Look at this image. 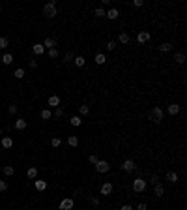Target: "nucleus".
Returning a JSON list of instances; mask_svg holds the SVG:
<instances>
[{
    "instance_id": "1",
    "label": "nucleus",
    "mask_w": 187,
    "mask_h": 210,
    "mask_svg": "<svg viewBox=\"0 0 187 210\" xmlns=\"http://www.w3.org/2000/svg\"><path fill=\"white\" fill-rule=\"evenodd\" d=\"M150 120L153 122V124H161L163 120V109L161 107H153L152 113H150Z\"/></svg>"
},
{
    "instance_id": "2",
    "label": "nucleus",
    "mask_w": 187,
    "mask_h": 210,
    "mask_svg": "<svg viewBox=\"0 0 187 210\" xmlns=\"http://www.w3.org/2000/svg\"><path fill=\"white\" fill-rule=\"evenodd\" d=\"M56 2H49V4H45V6H43V15H45V17H54V15H56Z\"/></svg>"
},
{
    "instance_id": "3",
    "label": "nucleus",
    "mask_w": 187,
    "mask_h": 210,
    "mask_svg": "<svg viewBox=\"0 0 187 210\" xmlns=\"http://www.w3.org/2000/svg\"><path fill=\"white\" fill-rule=\"evenodd\" d=\"M144 189H146V180H144V178H140V176L135 178V180H133V191L142 193Z\"/></svg>"
},
{
    "instance_id": "4",
    "label": "nucleus",
    "mask_w": 187,
    "mask_h": 210,
    "mask_svg": "<svg viewBox=\"0 0 187 210\" xmlns=\"http://www.w3.org/2000/svg\"><path fill=\"white\" fill-rule=\"evenodd\" d=\"M150 39H152V36H150V32H148V30H140V32H138V36H137V41L140 43V45L148 43Z\"/></svg>"
},
{
    "instance_id": "5",
    "label": "nucleus",
    "mask_w": 187,
    "mask_h": 210,
    "mask_svg": "<svg viewBox=\"0 0 187 210\" xmlns=\"http://www.w3.org/2000/svg\"><path fill=\"white\" fill-rule=\"evenodd\" d=\"M109 169H110L109 161H105V160H97V163H95V171H97V173H107Z\"/></svg>"
},
{
    "instance_id": "6",
    "label": "nucleus",
    "mask_w": 187,
    "mask_h": 210,
    "mask_svg": "<svg viewBox=\"0 0 187 210\" xmlns=\"http://www.w3.org/2000/svg\"><path fill=\"white\" fill-rule=\"evenodd\" d=\"M73 207H75V201L71 197H66V199L60 201V210H71Z\"/></svg>"
},
{
    "instance_id": "7",
    "label": "nucleus",
    "mask_w": 187,
    "mask_h": 210,
    "mask_svg": "<svg viewBox=\"0 0 187 210\" xmlns=\"http://www.w3.org/2000/svg\"><path fill=\"white\" fill-rule=\"evenodd\" d=\"M122 169H124L125 173H133L135 171V161L133 160H125L124 163H122Z\"/></svg>"
},
{
    "instance_id": "8",
    "label": "nucleus",
    "mask_w": 187,
    "mask_h": 210,
    "mask_svg": "<svg viewBox=\"0 0 187 210\" xmlns=\"http://www.w3.org/2000/svg\"><path fill=\"white\" fill-rule=\"evenodd\" d=\"M112 189H114V186L110 184V182H105V184L101 186V195H110Z\"/></svg>"
},
{
    "instance_id": "9",
    "label": "nucleus",
    "mask_w": 187,
    "mask_h": 210,
    "mask_svg": "<svg viewBox=\"0 0 187 210\" xmlns=\"http://www.w3.org/2000/svg\"><path fill=\"white\" fill-rule=\"evenodd\" d=\"M43 47H45V49H54V47H56V39L54 38H47L45 41H43Z\"/></svg>"
},
{
    "instance_id": "10",
    "label": "nucleus",
    "mask_w": 187,
    "mask_h": 210,
    "mask_svg": "<svg viewBox=\"0 0 187 210\" xmlns=\"http://www.w3.org/2000/svg\"><path fill=\"white\" fill-rule=\"evenodd\" d=\"M118 15H120V13H118V10H116V8H112V10H109V11H107V15H105V17H109L110 21H114V19H118Z\"/></svg>"
},
{
    "instance_id": "11",
    "label": "nucleus",
    "mask_w": 187,
    "mask_h": 210,
    "mask_svg": "<svg viewBox=\"0 0 187 210\" xmlns=\"http://www.w3.org/2000/svg\"><path fill=\"white\" fill-rule=\"evenodd\" d=\"M34 186H36V189H38V191H43V189H47V182H45V180H36V182H34Z\"/></svg>"
},
{
    "instance_id": "12",
    "label": "nucleus",
    "mask_w": 187,
    "mask_h": 210,
    "mask_svg": "<svg viewBox=\"0 0 187 210\" xmlns=\"http://www.w3.org/2000/svg\"><path fill=\"white\" fill-rule=\"evenodd\" d=\"M178 113H180V105H178V103H170L169 105V114H172V116H174V114H178Z\"/></svg>"
},
{
    "instance_id": "13",
    "label": "nucleus",
    "mask_w": 187,
    "mask_h": 210,
    "mask_svg": "<svg viewBox=\"0 0 187 210\" xmlns=\"http://www.w3.org/2000/svg\"><path fill=\"white\" fill-rule=\"evenodd\" d=\"M32 51H34V54H43L45 53V47H43L41 43H36V45L32 47Z\"/></svg>"
},
{
    "instance_id": "14",
    "label": "nucleus",
    "mask_w": 187,
    "mask_h": 210,
    "mask_svg": "<svg viewBox=\"0 0 187 210\" xmlns=\"http://www.w3.org/2000/svg\"><path fill=\"white\" fill-rule=\"evenodd\" d=\"M13 146V139L11 137H4L2 139V148H11Z\"/></svg>"
},
{
    "instance_id": "15",
    "label": "nucleus",
    "mask_w": 187,
    "mask_h": 210,
    "mask_svg": "<svg viewBox=\"0 0 187 210\" xmlns=\"http://www.w3.org/2000/svg\"><path fill=\"white\" fill-rule=\"evenodd\" d=\"M49 105L51 107H58V105H60V98H58V96H51L49 98Z\"/></svg>"
},
{
    "instance_id": "16",
    "label": "nucleus",
    "mask_w": 187,
    "mask_h": 210,
    "mask_svg": "<svg viewBox=\"0 0 187 210\" xmlns=\"http://www.w3.org/2000/svg\"><path fill=\"white\" fill-rule=\"evenodd\" d=\"M15 128L17 129H26V120L25 118H19V120L15 122Z\"/></svg>"
},
{
    "instance_id": "17",
    "label": "nucleus",
    "mask_w": 187,
    "mask_h": 210,
    "mask_svg": "<svg viewBox=\"0 0 187 210\" xmlns=\"http://www.w3.org/2000/svg\"><path fill=\"white\" fill-rule=\"evenodd\" d=\"M75 66H79V68H82V66H84L86 64V58L84 56H75Z\"/></svg>"
},
{
    "instance_id": "18",
    "label": "nucleus",
    "mask_w": 187,
    "mask_h": 210,
    "mask_svg": "<svg viewBox=\"0 0 187 210\" xmlns=\"http://www.w3.org/2000/svg\"><path fill=\"white\" fill-rule=\"evenodd\" d=\"M95 62H97V64H105V62H107V56L103 53H97V54H95Z\"/></svg>"
},
{
    "instance_id": "19",
    "label": "nucleus",
    "mask_w": 187,
    "mask_h": 210,
    "mask_svg": "<svg viewBox=\"0 0 187 210\" xmlns=\"http://www.w3.org/2000/svg\"><path fill=\"white\" fill-rule=\"evenodd\" d=\"M67 145H69V146H77L79 145V139L75 135H69V137H67Z\"/></svg>"
},
{
    "instance_id": "20",
    "label": "nucleus",
    "mask_w": 187,
    "mask_h": 210,
    "mask_svg": "<svg viewBox=\"0 0 187 210\" xmlns=\"http://www.w3.org/2000/svg\"><path fill=\"white\" fill-rule=\"evenodd\" d=\"M166 180H169V182H178V175H176L174 171L166 173Z\"/></svg>"
},
{
    "instance_id": "21",
    "label": "nucleus",
    "mask_w": 187,
    "mask_h": 210,
    "mask_svg": "<svg viewBox=\"0 0 187 210\" xmlns=\"http://www.w3.org/2000/svg\"><path fill=\"white\" fill-rule=\"evenodd\" d=\"M26 176H28V178H36V176H38V169H36V167H30L28 171H26Z\"/></svg>"
},
{
    "instance_id": "22",
    "label": "nucleus",
    "mask_w": 187,
    "mask_h": 210,
    "mask_svg": "<svg viewBox=\"0 0 187 210\" xmlns=\"http://www.w3.org/2000/svg\"><path fill=\"white\" fill-rule=\"evenodd\" d=\"M174 60H176V64H184V62H185V54L184 53H178L176 56H174Z\"/></svg>"
},
{
    "instance_id": "23",
    "label": "nucleus",
    "mask_w": 187,
    "mask_h": 210,
    "mask_svg": "<svg viewBox=\"0 0 187 210\" xmlns=\"http://www.w3.org/2000/svg\"><path fill=\"white\" fill-rule=\"evenodd\" d=\"M51 116H53V113H51L49 109H41V118L43 120H49Z\"/></svg>"
},
{
    "instance_id": "24",
    "label": "nucleus",
    "mask_w": 187,
    "mask_h": 210,
    "mask_svg": "<svg viewBox=\"0 0 187 210\" xmlns=\"http://www.w3.org/2000/svg\"><path fill=\"white\" fill-rule=\"evenodd\" d=\"M155 195H157V197L165 195V188H163L161 184H155Z\"/></svg>"
},
{
    "instance_id": "25",
    "label": "nucleus",
    "mask_w": 187,
    "mask_h": 210,
    "mask_svg": "<svg viewBox=\"0 0 187 210\" xmlns=\"http://www.w3.org/2000/svg\"><path fill=\"white\" fill-rule=\"evenodd\" d=\"M170 49H172L170 43H163V45H159V51H161V53H169Z\"/></svg>"
},
{
    "instance_id": "26",
    "label": "nucleus",
    "mask_w": 187,
    "mask_h": 210,
    "mask_svg": "<svg viewBox=\"0 0 187 210\" xmlns=\"http://www.w3.org/2000/svg\"><path fill=\"white\" fill-rule=\"evenodd\" d=\"M2 62H4V64H11V62H13V56H11L10 53H6V54L2 56Z\"/></svg>"
},
{
    "instance_id": "27",
    "label": "nucleus",
    "mask_w": 187,
    "mask_h": 210,
    "mask_svg": "<svg viewBox=\"0 0 187 210\" xmlns=\"http://www.w3.org/2000/svg\"><path fill=\"white\" fill-rule=\"evenodd\" d=\"M13 173H15V169L11 167V165H6V167H4V175H6V176H11Z\"/></svg>"
},
{
    "instance_id": "28",
    "label": "nucleus",
    "mask_w": 187,
    "mask_h": 210,
    "mask_svg": "<svg viewBox=\"0 0 187 210\" xmlns=\"http://www.w3.org/2000/svg\"><path fill=\"white\" fill-rule=\"evenodd\" d=\"M13 75H15V79H23V77H25V70H23V68H17Z\"/></svg>"
},
{
    "instance_id": "29",
    "label": "nucleus",
    "mask_w": 187,
    "mask_h": 210,
    "mask_svg": "<svg viewBox=\"0 0 187 210\" xmlns=\"http://www.w3.org/2000/svg\"><path fill=\"white\" fill-rule=\"evenodd\" d=\"M118 41H120V43H129V36H127L125 32H122L120 38H118Z\"/></svg>"
},
{
    "instance_id": "30",
    "label": "nucleus",
    "mask_w": 187,
    "mask_h": 210,
    "mask_svg": "<svg viewBox=\"0 0 187 210\" xmlns=\"http://www.w3.org/2000/svg\"><path fill=\"white\" fill-rule=\"evenodd\" d=\"M81 116H71V126H75V128H77V126H81Z\"/></svg>"
},
{
    "instance_id": "31",
    "label": "nucleus",
    "mask_w": 187,
    "mask_h": 210,
    "mask_svg": "<svg viewBox=\"0 0 187 210\" xmlns=\"http://www.w3.org/2000/svg\"><path fill=\"white\" fill-rule=\"evenodd\" d=\"M94 13H95V17H105V15H107V11L103 10V8H97V10H95Z\"/></svg>"
},
{
    "instance_id": "32",
    "label": "nucleus",
    "mask_w": 187,
    "mask_h": 210,
    "mask_svg": "<svg viewBox=\"0 0 187 210\" xmlns=\"http://www.w3.org/2000/svg\"><path fill=\"white\" fill-rule=\"evenodd\" d=\"M79 113H81V114H88L90 113V107L88 105H81V107H79Z\"/></svg>"
},
{
    "instance_id": "33",
    "label": "nucleus",
    "mask_w": 187,
    "mask_h": 210,
    "mask_svg": "<svg viewBox=\"0 0 187 210\" xmlns=\"http://www.w3.org/2000/svg\"><path fill=\"white\" fill-rule=\"evenodd\" d=\"M8 45H10V41H8V38H0V49H6Z\"/></svg>"
},
{
    "instance_id": "34",
    "label": "nucleus",
    "mask_w": 187,
    "mask_h": 210,
    "mask_svg": "<svg viewBox=\"0 0 187 210\" xmlns=\"http://www.w3.org/2000/svg\"><path fill=\"white\" fill-rule=\"evenodd\" d=\"M75 60V54L73 53H66V56H64V62H71Z\"/></svg>"
},
{
    "instance_id": "35",
    "label": "nucleus",
    "mask_w": 187,
    "mask_h": 210,
    "mask_svg": "<svg viewBox=\"0 0 187 210\" xmlns=\"http://www.w3.org/2000/svg\"><path fill=\"white\" fill-rule=\"evenodd\" d=\"M51 145H53V146H54V148H58V146H60V145H62V139H58V137H54V139H53V141H51Z\"/></svg>"
},
{
    "instance_id": "36",
    "label": "nucleus",
    "mask_w": 187,
    "mask_h": 210,
    "mask_svg": "<svg viewBox=\"0 0 187 210\" xmlns=\"http://www.w3.org/2000/svg\"><path fill=\"white\" fill-rule=\"evenodd\" d=\"M8 189V182L6 180H0V193H4Z\"/></svg>"
},
{
    "instance_id": "37",
    "label": "nucleus",
    "mask_w": 187,
    "mask_h": 210,
    "mask_svg": "<svg viewBox=\"0 0 187 210\" xmlns=\"http://www.w3.org/2000/svg\"><path fill=\"white\" fill-rule=\"evenodd\" d=\"M49 56H51V58H58V51H56V47H54V49H49Z\"/></svg>"
},
{
    "instance_id": "38",
    "label": "nucleus",
    "mask_w": 187,
    "mask_h": 210,
    "mask_svg": "<svg viewBox=\"0 0 187 210\" xmlns=\"http://www.w3.org/2000/svg\"><path fill=\"white\" fill-rule=\"evenodd\" d=\"M107 49L114 51V49H116V41H114V39H112V41H109V43H107Z\"/></svg>"
},
{
    "instance_id": "39",
    "label": "nucleus",
    "mask_w": 187,
    "mask_h": 210,
    "mask_svg": "<svg viewBox=\"0 0 187 210\" xmlns=\"http://www.w3.org/2000/svg\"><path fill=\"white\" fill-rule=\"evenodd\" d=\"M8 113H10V114H15V113H17V105H10V107H8Z\"/></svg>"
},
{
    "instance_id": "40",
    "label": "nucleus",
    "mask_w": 187,
    "mask_h": 210,
    "mask_svg": "<svg viewBox=\"0 0 187 210\" xmlns=\"http://www.w3.org/2000/svg\"><path fill=\"white\" fill-rule=\"evenodd\" d=\"M150 182H152L153 186H155V184H159V176H157V175H152V178H150Z\"/></svg>"
},
{
    "instance_id": "41",
    "label": "nucleus",
    "mask_w": 187,
    "mask_h": 210,
    "mask_svg": "<svg viewBox=\"0 0 187 210\" xmlns=\"http://www.w3.org/2000/svg\"><path fill=\"white\" fill-rule=\"evenodd\" d=\"M62 114H64V111L60 109V107H56V111H54V116H56V118H60Z\"/></svg>"
},
{
    "instance_id": "42",
    "label": "nucleus",
    "mask_w": 187,
    "mask_h": 210,
    "mask_svg": "<svg viewBox=\"0 0 187 210\" xmlns=\"http://www.w3.org/2000/svg\"><path fill=\"white\" fill-rule=\"evenodd\" d=\"M90 203H92L94 207H99V199L97 197H90Z\"/></svg>"
},
{
    "instance_id": "43",
    "label": "nucleus",
    "mask_w": 187,
    "mask_h": 210,
    "mask_svg": "<svg viewBox=\"0 0 187 210\" xmlns=\"http://www.w3.org/2000/svg\"><path fill=\"white\" fill-rule=\"evenodd\" d=\"M88 161H90V163H97V156H94V154H92V156L88 158Z\"/></svg>"
},
{
    "instance_id": "44",
    "label": "nucleus",
    "mask_w": 187,
    "mask_h": 210,
    "mask_svg": "<svg viewBox=\"0 0 187 210\" xmlns=\"http://www.w3.org/2000/svg\"><path fill=\"white\" fill-rule=\"evenodd\" d=\"M137 210H148V208H146V204L144 203H140V204H138V208Z\"/></svg>"
},
{
    "instance_id": "45",
    "label": "nucleus",
    "mask_w": 187,
    "mask_h": 210,
    "mask_svg": "<svg viewBox=\"0 0 187 210\" xmlns=\"http://www.w3.org/2000/svg\"><path fill=\"white\" fill-rule=\"evenodd\" d=\"M120 210H133V208H131V204H124V207H122Z\"/></svg>"
},
{
    "instance_id": "46",
    "label": "nucleus",
    "mask_w": 187,
    "mask_h": 210,
    "mask_svg": "<svg viewBox=\"0 0 187 210\" xmlns=\"http://www.w3.org/2000/svg\"><path fill=\"white\" fill-rule=\"evenodd\" d=\"M133 4H135V6H137V8H140V6H142V0H135Z\"/></svg>"
},
{
    "instance_id": "47",
    "label": "nucleus",
    "mask_w": 187,
    "mask_h": 210,
    "mask_svg": "<svg viewBox=\"0 0 187 210\" xmlns=\"http://www.w3.org/2000/svg\"><path fill=\"white\" fill-rule=\"evenodd\" d=\"M0 135H2V128H0Z\"/></svg>"
}]
</instances>
